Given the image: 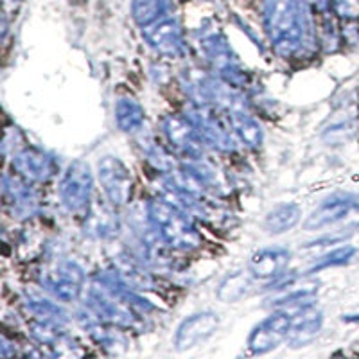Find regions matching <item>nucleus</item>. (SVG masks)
Returning <instances> with one entry per match:
<instances>
[{
  "mask_svg": "<svg viewBox=\"0 0 359 359\" xmlns=\"http://www.w3.org/2000/svg\"><path fill=\"white\" fill-rule=\"evenodd\" d=\"M216 329H217L216 314H210V313L194 314L192 318L185 320V322L182 323V327L178 329L176 345H178L180 351L196 347L198 343L210 338Z\"/></svg>",
  "mask_w": 359,
  "mask_h": 359,
  "instance_id": "f257e3e1",
  "label": "nucleus"
},
{
  "mask_svg": "<svg viewBox=\"0 0 359 359\" xmlns=\"http://www.w3.org/2000/svg\"><path fill=\"white\" fill-rule=\"evenodd\" d=\"M298 219V210L294 207H278L268 216V226L271 232H284L291 229Z\"/></svg>",
  "mask_w": 359,
  "mask_h": 359,
  "instance_id": "7ed1b4c3",
  "label": "nucleus"
},
{
  "mask_svg": "<svg viewBox=\"0 0 359 359\" xmlns=\"http://www.w3.org/2000/svg\"><path fill=\"white\" fill-rule=\"evenodd\" d=\"M287 325H290L287 318H271L264 322V325L259 327L253 334L252 347L255 348V352H264L275 347L287 334Z\"/></svg>",
  "mask_w": 359,
  "mask_h": 359,
  "instance_id": "f03ea898",
  "label": "nucleus"
}]
</instances>
